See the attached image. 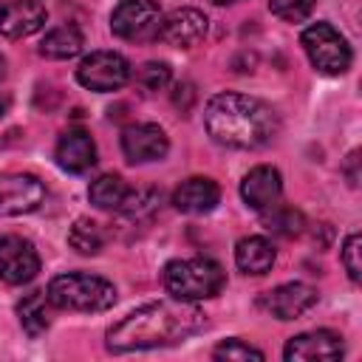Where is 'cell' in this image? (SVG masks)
<instances>
[{"label":"cell","instance_id":"obj_26","mask_svg":"<svg viewBox=\"0 0 362 362\" xmlns=\"http://www.w3.org/2000/svg\"><path fill=\"white\" fill-rule=\"evenodd\" d=\"M212 356L215 359H226V362L229 359H263V351H257V348H252V345H246L240 339H226V342L215 345Z\"/></svg>","mask_w":362,"mask_h":362},{"label":"cell","instance_id":"obj_19","mask_svg":"<svg viewBox=\"0 0 362 362\" xmlns=\"http://www.w3.org/2000/svg\"><path fill=\"white\" fill-rule=\"evenodd\" d=\"M85 40H82V31L76 25H59V28H51L45 34V40L40 42V54L45 59H71L82 51Z\"/></svg>","mask_w":362,"mask_h":362},{"label":"cell","instance_id":"obj_22","mask_svg":"<svg viewBox=\"0 0 362 362\" xmlns=\"http://www.w3.org/2000/svg\"><path fill=\"white\" fill-rule=\"evenodd\" d=\"M260 215H263V226H266L272 235H280V238H294V235H300L303 226H305L303 212H297L294 206L272 204V206L260 209Z\"/></svg>","mask_w":362,"mask_h":362},{"label":"cell","instance_id":"obj_27","mask_svg":"<svg viewBox=\"0 0 362 362\" xmlns=\"http://www.w3.org/2000/svg\"><path fill=\"white\" fill-rule=\"evenodd\" d=\"M362 246V238H359V232H351L348 238H345V243H342V266H345V272H348V277L356 283L359 280V272H362V266H359V249Z\"/></svg>","mask_w":362,"mask_h":362},{"label":"cell","instance_id":"obj_6","mask_svg":"<svg viewBox=\"0 0 362 362\" xmlns=\"http://www.w3.org/2000/svg\"><path fill=\"white\" fill-rule=\"evenodd\" d=\"M110 31L127 42L158 40L161 8L153 0H122L110 14Z\"/></svg>","mask_w":362,"mask_h":362},{"label":"cell","instance_id":"obj_7","mask_svg":"<svg viewBox=\"0 0 362 362\" xmlns=\"http://www.w3.org/2000/svg\"><path fill=\"white\" fill-rule=\"evenodd\" d=\"M76 79L88 90L110 93L130 82V62L116 51H93L79 62Z\"/></svg>","mask_w":362,"mask_h":362},{"label":"cell","instance_id":"obj_4","mask_svg":"<svg viewBox=\"0 0 362 362\" xmlns=\"http://www.w3.org/2000/svg\"><path fill=\"white\" fill-rule=\"evenodd\" d=\"M226 283L223 269L209 260V257H187V260H173L164 266V288L170 297L178 300H206L215 297Z\"/></svg>","mask_w":362,"mask_h":362},{"label":"cell","instance_id":"obj_21","mask_svg":"<svg viewBox=\"0 0 362 362\" xmlns=\"http://www.w3.org/2000/svg\"><path fill=\"white\" fill-rule=\"evenodd\" d=\"M20 325L28 337H40L48 328V297L45 291H31L17 303Z\"/></svg>","mask_w":362,"mask_h":362},{"label":"cell","instance_id":"obj_2","mask_svg":"<svg viewBox=\"0 0 362 362\" xmlns=\"http://www.w3.org/2000/svg\"><path fill=\"white\" fill-rule=\"evenodd\" d=\"M204 124L212 141L232 150H255L277 133L274 110L246 93L223 90L206 102Z\"/></svg>","mask_w":362,"mask_h":362},{"label":"cell","instance_id":"obj_23","mask_svg":"<svg viewBox=\"0 0 362 362\" xmlns=\"http://www.w3.org/2000/svg\"><path fill=\"white\" fill-rule=\"evenodd\" d=\"M68 243L79 252V255H96L102 246H105V235H102V226L90 218H79L71 232H68Z\"/></svg>","mask_w":362,"mask_h":362},{"label":"cell","instance_id":"obj_24","mask_svg":"<svg viewBox=\"0 0 362 362\" xmlns=\"http://www.w3.org/2000/svg\"><path fill=\"white\" fill-rule=\"evenodd\" d=\"M170 76H173V71H170L167 62H144L136 71V85L144 93H156V90H161V88L170 85Z\"/></svg>","mask_w":362,"mask_h":362},{"label":"cell","instance_id":"obj_25","mask_svg":"<svg viewBox=\"0 0 362 362\" xmlns=\"http://www.w3.org/2000/svg\"><path fill=\"white\" fill-rule=\"evenodd\" d=\"M314 3L317 0H269V8H272V14H277L286 23H300L311 14Z\"/></svg>","mask_w":362,"mask_h":362},{"label":"cell","instance_id":"obj_1","mask_svg":"<svg viewBox=\"0 0 362 362\" xmlns=\"http://www.w3.org/2000/svg\"><path fill=\"white\" fill-rule=\"evenodd\" d=\"M204 314L189 300H158L136 308L122 322L107 328V348L113 354L147 351V348H167L184 342L187 337L204 328Z\"/></svg>","mask_w":362,"mask_h":362},{"label":"cell","instance_id":"obj_13","mask_svg":"<svg viewBox=\"0 0 362 362\" xmlns=\"http://www.w3.org/2000/svg\"><path fill=\"white\" fill-rule=\"evenodd\" d=\"M204 34H206V17L198 8L184 6V8H175L167 17H161L158 40H164L167 45L192 48V45H198L204 40Z\"/></svg>","mask_w":362,"mask_h":362},{"label":"cell","instance_id":"obj_29","mask_svg":"<svg viewBox=\"0 0 362 362\" xmlns=\"http://www.w3.org/2000/svg\"><path fill=\"white\" fill-rule=\"evenodd\" d=\"M215 6H229V3H238V0H212Z\"/></svg>","mask_w":362,"mask_h":362},{"label":"cell","instance_id":"obj_28","mask_svg":"<svg viewBox=\"0 0 362 362\" xmlns=\"http://www.w3.org/2000/svg\"><path fill=\"white\" fill-rule=\"evenodd\" d=\"M3 79H6V59L0 57V88H3ZM0 93H3V90H0ZM3 107H6V102H0V110H3Z\"/></svg>","mask_w":362,"mask_h":362},{"label":"cell","instance_id":"obj_5","mask_svg":"<svg viewBox=\"0 0 362 362\" xmlns=\"http://www.w3.org/2000/svg\"><path fill=\"white\" fill-rule=\"evenodd\" d=\"M300 42H303V48H305L311 65H314L320 74H325V76H339V74H345V71L351 68V59H354L351 45L345 42V37H342L334 25H328V23H314V25H308V28L303 31Z\"/></svg>","mask_w":362,"mask_h":362},{"label":"cell","instance_id":"obj_20","mask_svg":"<svg viewBox=\"0 0 362 362\" xmlns=\"http://www.w3.org/2000/svg\"><path fill=\"white\" fill-rule=\"evenodd\" d=\"M127 195H130V187H127L124 178L116 175V173L99 175V178L90 184V189H88L90 204H93L96 209H110V212H113V209H122L124 201H127Z\"/></svg>","mask_w":362,"mask_h":362},{"label":"cell","instance_id":"obj_3","mask_svg":"<svg viewBox=\"0 0 362 362\" xmlns=\"http://www.w3.org/2000/svg\"><path fill=\"white\" fill-rule=\"evenodd\" d=\"M48 303L62 311H107L116 303V288L96 274H59L48 283Z\"/></svg>","mask_w":362,"mask_h":362},{"label":"cell","instance_id":"obj_18","mask_svg":"<svg viewBox=\"0 0 362 362\" xmlns=\"http://www.w3.org/2000/svg\"><path fill=\"white\" fill-rule=\"evenodd\" d=\"M235 263L243 274H266L274 266V246L260 235H249V238L238 240Z\"/></svg>","mask_w":362,"mask_h":362},{"label":"cell","instance_id":"obj_15","mask_svg":"<svg viewBox=\"0 0 362 362\" xmlns=\"http://www.w3.org/2000/svg\"><path fill=\"white\" fill-rule=\"evenodd\" d=\"M54 158H57V164H59L65 173L82 175V173H88V170L96 164V144H93V139H90L88 130H82V127H68V130L59 136V141H57Z\"/></svg>","mask_w":362,"mask_h":362},{"label":"cell","instance_id":"obj_10","mask_svg":"<svg viewBox=\"0 0 362 362\" xmlns=\"http://www.w3.org/2000/svg\"><path fill=\"white\" fill-rule=\"evenodd\" d=\"M170 150L167 133L153 124V122H139L122 130V153L133 164H147V161H161Z\"/></svg>","mask_w":362,"mask_h":362},{"label":"cell","instance_id":"obj_8","mask_svg":"<svg viewBox=\"0 0 362 362\" xmlns=\"http://www.w3.org/2000/svg\"><path fill=\"white\" fill-rule=\"evenodd\" d=\"M45 201V184L31 173L0 175V215H28Z\"/></svg>","mask_w":362,"mask_h":362},{"label":"cell","instance_id":"obj_9","mask_svg":"<svg viewBox=\"0 0 362 362\" xmlns=\"http://www.w3.org/2000/svg\"><path fill=\"white\" fill-rule=\"evenodd\" d=\"M40 272V255L31 240L20 235H3L0 238V280L8 286H23L34 280Z\"/></svg>","mask_w":362,"mask_h":362},{"label":"cell","instance_id":"obj_16","mask_svg":"<svg viewBox=\"0 0 362 362\" xmlns=\"http://www.w3.org/2000/svg\"><path fill=\"white\" fill-rule=\"evenodd\" d=\"M221 201V187L206 175H192L178 184L173 192V206L184 215H204L212 212Z\"/></svg>","mask_w":362,"mask_h":362},{"label":"cell","instance_id":"obj_12","mask_svg":"<svg viewBox=\"0 0 362 362\" xmlns=\"http://www.w3.org/2000/svg\"><path fill=\"white\" fill-rule=\"evenodd\" d=\"M45 6L40 0H0V34L8 40L31 37L45 25Z\"/></svg>","mask_w":362,"mask_h":362},{"label":"cell","instance_id":"obj_14","mask_svg":"<svg viewBox=\"0 0 362 362\" xmlns=\"http://www.w3.org/2000/svg\"><path fill=\"white\" fill-rule=\"evenodd\" d=\"M317 303V291L308 283H283L263 294L260 305L277 320H297Z\"/></svg>","mask_w":362,"mask_h":362},{"label":"cell","instance_id":"obj_11","mask_svg":"<svg viewBox=\"0 0 362 362\" xmlns=\"http://www.w3.org/2000/svg\"><path fill=\"white\" fill-rule=\"evenodd\" d=\"M342 339L339 334L334 331H305V334H297L286 342V351L283 356L288 362H331V359H339L342 356Z\"/></svg>","mask_w":362,"mask_h":362},{"label":"cell","instance_id":"obj_17","mask_svg":"<svg viewBox=\"0 0 362 362\" xmlns=\"http://www.w3.org/2000/svg\"><path fill=\"white\" fill-rule=\"evenodd\" d=\"M280 192H283V181H280V173L269 164H260V167H252L243 181H240V195L246 201V206L252 209H266L272 204L280 201Z\"/></svg>","mask_w":362,"mask_h":362}]
</instances>
